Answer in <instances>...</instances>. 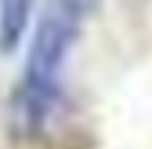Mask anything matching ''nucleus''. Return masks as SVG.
<instances>
[{"label":"nucleus","instance_id":"f257e3e1","mask_svg":"<svg viewBox=\"0 0 152 149\" xmlns=\"http://www.w3.org/2000/svg\"><path fill=\"white\" fill-rule=\"evenodd\" d=\"M85 6L79 0H44L26 47L20 82L12 93V126L20 137H38L61 108V73L82 32Z\"/></svg>","mask_w":152,"mask_h":149},{"label":"nucleus","instance_id":"f03ea898","mask_svg":"<svg viewBox=\"0 0 152 149\" xmlns=\"http://www.w3.org/2000/svg\"><path fill=\"white\" fill-rule=\"evenodd\" d=\"M32 9L35 0H0V53H12L23 41Z\"/></svg>","mask_w":152,"mask_h":149},{"label":"nucleus","instance_id":"7ed1b4c3","mask_svg":"<svg viewBox=\"0 0 152 149\" xmlns=\"http://www.w3.org/2000/svg\"><path fill=\"white\" fill-rule=\"evenodd\" d=\"M79 3L85 6V12H94V9H96V3H99V0H79Z\"/></svg>","mask_w":152,"mask_h":149}]
</instances>
